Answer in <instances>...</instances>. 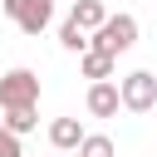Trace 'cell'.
<instances>
[{
    "label": "cell",
    "mask_w": 157,
    "mask_h": 157,
    "mask_svg": "<svg viewBox=\"0 0 157 157\" xmlns=\"http://www.w3.org/2000/svg\"><path fill=\"white\" fill-rule=\"evenodd\" d=\"M132 44H137V20H132V15H108V20L88 34V49H98V54H108V59L128 54Z\"/></svg>",
    "instance_id": "cell-1"
},
{
    "label": "cell",
    "mask_w": 157,
    "mask_h": 157,
    "mask_svg": "<svg viewBox=\"0 0 157 157\" xmlns=\"http://www.w3.org/2000/svg\"><path fill=\"white\" fill-rule=\"evenodd\" d=\"M118 103H123L128 113H152V108H157V74H152V69H132V74H123V83H118Z\"/></svg>",
    "instance_id": "cell-2"
},
{
    "label": "cell",
    "mask_w": 157,
    "mask_h": 157,
    "mask_svg": "<svg viewBox=\"0 0 157 157\" xmlns=\"http://www.w3.org/2000/svg\"><path fill=\"white\" fill-rule=\"evenodd\" d=\"M39 103V74L34 69H10L0 78V113L5 108H34Z\"/></svg>",
    "instance_id": "cell-3"
},
{
    "label": "cell",
    "mask_w": 157,
    "mask_h": 157,
    "mask_svg": "<svg viewBox=\"0 0 157 157\" xmlns=\"http://www.w3.org/2000/svg\"><path fill=\"white\" fill-rule=\"evenodd\" d=\"M0 10L25 29V34H44L54 20V0H0Z\"/></svg>",
    "instance_id": "cell-4"
},
{
    "label": "cell",
    "mask_w": 157,
    "mask_h": 157,
    "mask_svg": "<svg viewBox=\"0 0 157 157\" xmlns=\"http://www.w3.org/2000/svg\"><path fill=\"white\" fill-rule=\"evenodd\" d=\"M83 103H88L93 118H118V108H123L118 103V83H88V98Z\"/></svg>",
    "instance_id": "cell-5"
},
{
    "label": "cell",
    "mask_w": 157,
    "mask_h": 157,
    "mask_svg": "<svg viewBox=\"0 0 157 157\" xmlns=\"http://www.w3.org/2000/svg\"><path fill=\"white\" fill-rule=\"evenodd\" d=\"M49 142H54V152H78L83 123H78V118H54V123H49Z\"/></svg>",
    "instance_id": "cell-6"
},
{
    "label": "cell",
    "mask_w": 157,
    "mask_h": 157,
    "mask_svg": "<svg viewBox=\"0 0 157 157\" xmlns=\"http://www.w3.org/2000/svg\"><path fill=\"white\" fill-rule=\"evenodd\" d=\"M113 69H118V59H108V54H98V49H83V54H78V74L93 78V83H108Z\"/></svg>",
    "instance_id": "cell-7"
},
{
    "label": "cell",
    "mask_w": 157,
    "mask_h": 157,
    "mask_svg": "<svg viewBox=\"0 0 157 157\" xmlns=\"http://www.w3.org/2000/svg\"><path fill=\"white\" fill-rule=\"evenodd\" d=\"M69 20L83 29V34H93L103 20H108V10H103V0H74V10H69Z\"/></svg>",
    "instance_id": "cell-8"
},
{
    "label": "cell",
    "mask_w": 157,
    "mask_h": 157,
    "mask_svg": "<svg viewBox=\"0 0 157 157\" xmlns=\"http://www.w3.org/2000/svg\"><path fill=\"white\" fill-rule=\"evenodd\" d=\"M0 128H5V132H15V137H25V132H34V128H39V113H34V108H5Z\"/></svg>",
    "instance_id": "cell-9"
},
{
    "label": "cell",
    "mask_w": 157,
    "mask_h": 157,
    "mask_svg": "<svg viewBox=\"0 0 157 157\" xmlns=\"http://www.w3.org/2000/svg\"><path fill=\"white\" fill-rule=\"evenodd\" d=\"M74 157H118V147H113L108 132H83V142H78Z\"/></svg>",
    "instance_id": "cell-10"
},
{
    "label": "cell",
    "mask_w": 157,
    "mask_h": 157,
    "mask_svg": "<svg viewBox=\"0 0 157 157\" xmlns=\"http://www.w3.org/2000/svg\"><path fill=\"white\" fill-rule=\"evenodd\" d=\"M59 44H64L69 54H83V49H88V34H83L74 20H64V25H59Z\"/></svg>",
    "instance_id": "cell-11"
},
{
    "label": "cell",
    "mask_w": 157,
    "mask_h": 157,
    "mask_svg": "<svg viewBox=\"0 0 157 157\" xmlns=\"http://www.w3.org/2000/svg\"><path fill=\"white\" fill-rule=\"evenodd\" d=\"M0 157H25L20 137H15V132H5V128H0Z\"/></svg>",
    "instance_id": "cell-12"
},
{
    "label": "cell",
    "mask_w": 157,
    "mask_h": 157,
    "mask_svg": "<svg viewBox=\"0 0 157 157\" xmlns=\"http://www.w3.org/2000/svg\"><path fill=\"white\" fill-rule=\"evenodd\" d=\"M59 157H74V152H59Z\"/></svg>",
    "instance_id": "cell-13"
}]
</instances>
